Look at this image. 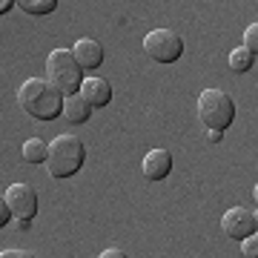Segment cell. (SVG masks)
Masks as SVG:
<instances>
[{"label":"cell","instance_id":"cell-1","mask_svg":"<svg viewBox=\"0 0 258 258\" xmlns=\"http://www.w3.org/2000/svg\"><path fill=\"white\" fill-rule=\"evenodd\" d=\"M66 95L46 78H29L18 86V103L29 118L35 120H52L63 112Z\"/></svg>","mask_w":258,"mask_h":258},{"label":"cell","instance_id":"cell-2","mask_svg":"<svg viewBox=\"0 0 258 258\" xmlns=\"http://www.w3.org/2000/svg\"><path fill=\"white\" fill-rule=\"evenodd\" d=\"M83 158H86L83 141L69 135V132H63V135H57V138L49 144L46 169H49L52 178H72L83 166Z\"/></svg>","mask_w":258,"mask_h":258},{"label":"cell","instance_id":"cell-3","mask_svg":"<svg viewBox=\"0 0 258 258\" xmlns=\"http://www.w3.org/2000/svg\"><path fill=\"white\" fill-rule=\"evenodd\" d=\"M46 81L55 83L66 98L81 92V86H83L86 78H83L81 63L75 60L72 49H55V52H49V57H46Z\"/></svg>","mask_w":258,"mask_h":258},{"label":"cell","instance_id":"cell-4","mask_svg":"<svg viewBox=\"0 0 258 258\" xmlns=\"http://www.w3.org/2000/svg\"><path fill=\"white\" fill-rule=\"evenodd\" d=\"M198 118L207 129L224 132L235 120V101L224 89H204L198 95Z\"/></svg>","mask_w":258,"mask_h":258},{"label":"cell","instance_id":"cell-5","mask_svg":"<svg viewBox=\"0 0 258 258\" xmlns=\"http://www.w3.org/2000/svg\"><path fill=\"white\" fill-rule=\"evenodd\" d=\"M144 52L158 63H175L184 55V40L175 29H152L144 35Z\"/></svg>","mask_w":258,"mask_h":258},{"label":"cell","instance_id":"cell-6","mask_svg":"<svg viewBox=\"0 0 258 258\" xmlns=\"http://www.w3.org/2000/svg\"><path fill=\"white\" fill-rule=\"evenodd\" d=\"M3 201L9 204L12 215L18 221H32L37 215V192L29 184H12L3 192Z\"/></svg>","mask_w":258,"mask_h":258},{"label":"cell","instance_id":"cell-7","mask_svg":"<svg viewBox=\"0 0 258 258\" xmlns=\"http://www.w3.org/2000/svg\"><path fill=\"white\" fill-rule=\"evenodd\" d=\"M221 230L227 238L232 241H244L249 238L252 232H258V224H255V212L244 210V207H232L221 215Z\"/></svg>","mask_w":258,"mask_h":258},{"label":"cell","instance_id":"cell-8","mask_svg":"<svg viewBox=\"0 0 258 258\" xmlns=\"http://www.w3.org/2000/svg\"><path fill=\"white\" fill-rule=\"evenodd\" d=\"M141 172L147 181H164L169 172H172V155L166 149H149L144 155V164H141Z\"/></svg>","mask_w":258,"mask_h":258},{"label":"cell","instance_id":"cell-9","mask_svg":"<svg viewBox=\"0 0 258 258\" xmlns=\"http://www.w3.org/2000/svg\"><path fill=\"white\" fill-rule=\"evenodd\" d=\"M72 55H75V60L81 63V69H98V66L103 63V46L98 40H92V37L75 40Z\"/></svg>","mask_w":258,"mask_h":258},{"label":"cell","instance_id":"cell-10","mask_svg":"<svg viewBox=\"0 0 258 258\" xmlns=\"http://www.w3.org/2000/svg\"><path fill=\"white\" fill-rule=\"evenodd\" d=\"M81 95L89 101V106H106V103L112 101V86H109V81L106 78H98V75H89L86 81H83V86H81Z\"/></svg>","mask_w":258,"mask_h":258},{"label":"cell","instance_id":"cell-11","mask_svg":"<svg viewBox=\"0 0 258 258\" xmlns=\"http://www.w3.org/2000/svg\"><path fill=\"white\" fill-rule=\"evenodd\" d=\"M63 115H66L69 123H86L89 115H92V106H89V101H86L81 92L69 95V98L63 101Z\"/></svg>","mask_w":258,"mask_h":258},{"label":"cell","instance_id":"cell-12","mask_svg":"<svg viewBox=\"0 0 258 258\" xmlns=\"http://www.w3.org/2000/svg\"><path fill=\"white\" fill-rule=\"evenodd\" d=\"M20 152H23V158H26L29 164H43L49 158V144H43L40 138H29Z\"/></svg>","mask_w":258,"mask_h":258},{"label":"cell","instance_id":"cell-13","mask_svg":"<svg viewBox=\"0 0 258 258\" xmlns=\"http://www.w3.org/2000/svg\"><path fill=\"white\" fill-rule=\"evenodd\" d=\"M252 60H255V55L252 52H247L244 46H235L230 52V69L235 75H241V72H249L252 69Z\"/></svg>","mask_w":258,"mask_h":258},{"label":"cell","instance_id":"cell-14","mask_svg":"<svg viewBox=\"0 0 258 258\" xmlns=\"http://www.w3.org/2000/svg\"><path fill=\"white\" fill-rule=\"evenodd\" d=\"M18 6L26 15H52L57 9V0H20Z\"/></svg>","mask_w":258,"mask_h":258},{"label":"cell","instance_id":"cell-15","mask_svg":"<svg viewBox=\"0 0 258 258\" xmlns=\"http://www.w3.org/2000/svg\"><path fill=\"white\" fill-rule=\"evenodd\" d=\"M244 49L252 52V55H258V20L244 29Z\"/></svg>","mask_w":258,"mask_h":258},{"label":"cell","instance_id":"cell-16","mask_svg":"<svg viewBox=\"0 0 258 258\" xmlns=\"http://www.w3.org/2000/svg\"><path fill=\"white\" fill-rule=\"evenodd\" d=\"M241 255L244 258H258V232H252L249 238L241 241Z\"/></svg>","mask_w":258,"mask_h":258},{"label":"cell","instance_id":"cell-17","mask_svg":"<svg viewBox=\"0 0 258 258\" xmlns=\"http://www.w3.org/2000/svg\"><path fill=\"white\" fill-rule=\"evenodd\" d=\"M0 258H37V255H35V252H29V249L12 247V249H3V252H0Z\"/></svg>","mask_w":258,"mask_h":258},{"label":"cell","instance_id":"cell-18","mask_svg":"<svg viewBox=\"0 0 258 258\" xmlns=\"http://www.w3.org/2000/svg\"><path fill=\"white\" fill-rule=\"evenodd\" d=\"M98 258H129V255H126V252H123L120 247H106Z\"/></svg>","mask_w":258,"mask_h":258},{"label":"cell","instance_id":"cell-19","mask_svg":"<svg viewBox=\"0 0 258 258\" xmlns=\"http://www.w3.org/2000/svg\"><path fill=\"white\" fill-rule=\"evenodd\" d=\"M12 218V210H9V204L3 201V198H0V227H6V221H9Z\"/></svg>","mask_w":258,"mask_h":258},{"label":"cell","instance_id":"cell-20","mask_svg":"<svg viewBox=\"0 0 258 258\" xmlns=\"http://www.w3.org/2000/svg\"><path fill=\"white\" fill-rule=\"evenodd\" d=\"M221 138H224V132H218V129H207V141H210V144H221Z\"/></svg>","mask_w":258,"mask_h":258},{"label":"cell","instance_id":"cell-21","mask_svg":"<svg viewBox=\"0 0 258 258\" xmlns=\"http://www.w3.org/2000/svg\"><path fill=\"white\" fill-rule=\"evenodd\" d=\"M12 6H18V3H12V0H3V3H0V12H3V15H6V12H9Z\"/></svg>","mask_w":258,"mask_h":258},{"label":"cell","instance_id":"cell-22","mask_svg":"<svg viewBox=\"0 0 258 258\" xmlns=\"http://www.w3.org/2000/svg\"><path fill=\"white\" fill-rule=\"evenodd\" d=\"M29 224H32V221H18V230H20V232H26V230H29Z\"/></svg>","mask_w":258,"mask_h":258},{"label":"cell","instance_id":"cell-23","mask_svg":"<svg viewBox=\"0 0 258 258\" xmlns=\"http://www.w3.org/2000/svg\"><path fill=\"white\" fill-rule=\"evenodd\" d=\"M252 198H255V204H258V184L252 186Z\"/></svg>","mask_w":258,"mask_h":258},{"label":"cell","instance_id":"cell-24","mask_svg":"<svg viewBox=\"0 0 258 258\" xmlns=\"http://www.w3.org/2000/svg\"><path fill=\"white\" fill-rule=\"evenodd\" d=\"M255 224H258V212H255Z\"/></svg>","mask_w":258,"mask_h":258}]
</instances>
